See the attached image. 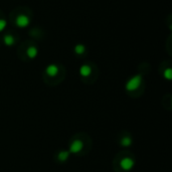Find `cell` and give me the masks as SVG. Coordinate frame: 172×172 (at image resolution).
<instances>
[{
    "instance_id": "6da1fadb",
    "label": "cell",
    "mask_w": 172,
    "mask_h": 172,
    "mask_svg": "<svg viewBox=\"0 0 172 172\" xmlns=\"http://www.w3.org/2000/svg\"><path fill=\"white\" fill-rule=\"evenodd\" d=\"M142 84V75H136L134 77H132L129 81L126 84V91L128 92H135L137 91L140 86Z\"/></svg>"
},
{
    "instance_id": "7a4b0ae2",
    "label": "cell",
    "mask_w": 172,
    "mask_h": 172,
    "mask_svg": "<svg viewBox=\"0 0 172 172\" xmlns=\"http://www.w3.org/2000/svg\"><path fill=\"white\" fill-rule=\"evenodd\" d=\"M84 147H85V141H83V139L75 138L74 140H71V142L70 144L69 152L70 154H80L83 152Z\"/></svg>"
},
{
    "instance_id": "3957f363",
    "label": "cell",
    "mask_w": 172,
    "mask_h": 172,
    "mask_svg": "<svg viewBox=\"0 0 172 172\" xmlns=\"http://www.w3.org/2000/svg\"><path fill=\"white\" fill-rule=\"evenodd\" d=\"M135 161L134 159L130 157V156H124L123 158H121V160L119 161V166L123 171H130L132 168L134 167Z\"/></svg>"
},
{
    "instance_id": "277c9868",
    "label": "cell",
    "mask_w": 172,
    "mask_h": 172,
    "mask_svg": "<svg viewBox=\"0 0 172 172\" xmlns=\"http://www.w3.org/2000/svg\"><path fill=\"white\" fill-rule=\"evenodd\" d=\"M15 23H16V25L18 27H20V28H24V27H27L29 25L30 19L27 15L20 14L16 17V19H15Z\"/></svg>"
},
{
    "instance_id": "5b68a950",
    "label": "cell",
    "mask_w": 172,
    "mask_h": 172,
    "mask_svg": "<svg viewBox=\"0 0 172 172\" xmlns=\"http://www.w3.org/2000/svg\"><path fill=\"white\" fill-rule=\"evenodd\" d=\"M58 71H59L58 67L57 65H54V63H53V65L47 66L46 69H45V74L49 75V77H50V78L57 77L58 74Z\"/></svg>"
},
{
    "instance_id": "8992f818",
    "label": "cell",
    "mask_w": 172,
    "mask_h": 172,
    "mask_svg": "<svg viewBox=\"0 0 172 172\" xmlns=\"http://www.w3.org/2000/svg\"><path fill=\"white\" fill-rule=\"evenodd\" d=\"M92 74V67L88 65H83L80 67V75H82L83 78H88Z\"/></svg>"
},
{
    "instance_id": "52a82bcc",
    "label": "cell",
    "mask_w": 172,
    "mask_h": 172,
    "mask_svg": "<svg viewBox=\"0 0 172 172\" xmlns=\"http://www.w3.org/2000/svg\"><path fill=\"white\" fill-rule=\"evenodd\" d=\"M58 159L59 162H66L67 159L70 157V152L69 151H65V150H62L58 152Z\"/></svg>"
},
{
    "instance_id": "ba28073f",
    "label": "cell",
    "mask_w": 172,
    "mask_h": 172,
    "mask_svg": "<svg viewBox=\"0 0 172 172\" xmlns=\"http://www.w3.org/2000/svg\"><path fill=\"white\" fill-rule=\"evenodd\" d=\"M38 50L35 46H29L26 50V54L29 58H35L37 57Z\"/></svg>"
},
{
    "instance_id": "9c48e42d",
    "label": "cell",
    "mask_w": 172,
    "mask_h": 172,
    "mask_svg": "<svg viewBox=\"0 0 172 172\" xmlns=\"http://www.w3.org/2000/svg\"><path fill=\"white\" fill-rule=\"evenodd\" d=\"M3 42H4L7 46H11L15 43V38L13 35L6 34V35H4V37H3Z\"/></svg>"
},
{
    "instance_id": "30bf717a",
    "label": "cell",
    "mask_w": 172,
    "mask_h": 172,
    "mask_svg": "<svg viewBox=\"0 0 172 172\" xmlns=\"http://www.w3.org/2000/svg\"><path fill=\"white\" fill-rule=\"evenodd\" d=\"M120 142H121V145L124 146V147H129L131 144H132V138L130 137V136H124V137L121 138V140H120Z\"/></svg>"
},
{
    "instance_id": "8fae6325",
    "label": "cell",
    "mask_w": 172,
    "mask_h": 172,
    "mask_svg": "<svg viewBox=\"0 0 172 172\" xmlns=\"http://www.w3.org/2000/svg\"><path fill=\"white\" fill-rule=\"evenodd\" d=\"M86 51V46L84 45H77L75 46V53L77 54H83Z\"/></svg>"
},
{
    "instance_id": "7c38bea8",
    "label": "cell",
    "mask_w": 172,
    "mask_h": 172,
    "mask_svg": "<svg viewBox=\"0 0 172 172\" xmlns=\"http://www.w3.org/2000/svg\"><path fill=\"white\" fill-rule=\"evenodd\" d=\"M164 78L167 79V80H171L172 78V70L170 69V67H168V69H166L165 71H164Z\"/></svg>"
},
{
    "instance_id": "4fadbf2b",
    "label": "cell",
    "mask_w": 172,
    "mask_h": 172,
    "mask_svg": "<svg viewBox=\"0 0 172 172\" xmlns=\"http://www.w3.org/2000/svg\"><path fill=\"white\" fill-rule=\"evenodd\" d=\"M6 25H7V22H6L5 19H1V18H0V32H1V31L5 28Z\"/></svg>"
}]
</instances>
